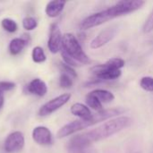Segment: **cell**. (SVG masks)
<instances>
[{"label": "cell", "mask_w": 153, "mask_h": 153, "mask_svg": "<svg viewBox=\"0 0 153 153\" xmlns=\"http://www.w3.org/2000/svg\"><path fill=\"white\" fill-rule=\"evenodd\" d=\"M140 86L147 91H153V78L150 76H145L142 78L140 82Z\"/></svg>", "instance_id": "22"}, {"label": "cell", "mask_w": 153, "mask_h": 153, "mask_svg": "<svg viewBox=\"0 0 153 153\" xmlns=\"http://www.w3.org/2000/svg\"><path fill=\"white\" fill-rule=\"evenodd\" d=\"M27 41L23 38H15L13 39L9 44V51L12 55H18L22 52L24 47L27 45Z\"/></svg>", "instance_id": "14"}, {"label": "cell", "mask_w": 153, "mask_h": 153, "mask_svg": "<svg viewBox=\"0 0 153 153\" xmlns=\"http://www.w3.org/2000/svg\"><path fill=\"white\" fill-rule=\"evenodd\" d=\"M71 113L82 120H89L92 117V114L90 110V108L82 104V103H75L71 107Z\"/></svg>", "instance_id": "13"}, {"label": "cell", "mask_w": 153, "mask_h": 153, "mask_svg": "<svg viewBox=\"0 0 153 153\" xmlns=\"http://www.w3.org/2000/svg\"><path fill=\"white\" fill-rule=\"evenodd\" d=\"M153 30V9L152 13H150L149 17L145 21V23L143 25V31L145 33H149Z\"/></svg>", "instance_id": "23"}, {"label": "cell", "mask_w": 153, "mask_h": 153, "mask_svg": "<svg viewBox=\"0 0 153 153\" xmlns=\"http://www.w3.org/2000/svg\"><path fill=\"white\" fill-rule=\"evenodd\" d=\"M33 141L39 145H50L53 143V136L49 129L46 126H37L32 131Z\"/></svg>", "instance_id": "10"}, {"label": "cell", "mask_w": 153, "mask_h": 153, "mask_svg": "<svg viewBox=\"0 0 153 153\" xmlns=\"http://www.w3.org/2000/svg\"><path fill=\"white\" fill-rule=\"evenodd\" d=\"M105 65L108 67L113 68V69H118L120 70L121 68H123L125 66V61L122 58L119 57H115V58H111L109 59L107 63H105Z\"/></svg>", "instance_id": "20"}, {"label": "cell", "mask_w": 153, "mask_h": 153, "mask_svg": "<svg viewBox=\"0 0 153 153\" xmlns=\"http://www.w3.org/2000/svg\"><path fill=\"white\" fill-rule=\"evenodd\" d=\"M91 71L100 80H106V81L110 80L111 81V80H116L121 76V71L120 70L108 67L105 64L95 65L91 69Z\"/></svg>", "instance_id": "8"}, {"label": "cell", "mask_w": 153, "mask_h": 153, "mask_svg": "<svg viewBox=\"0 0 153 153\" xmlns=\"http://www.w3.org/2000/svg\"><path fill=\"white\" fill-rule=\"evenodd\" d=\"M132 125V119L128 117H120L106 122L99 127L89 132L78 134L72 138L69 147L71 150L82 149L95 142L107 139L120 131L129 127Z\"/></svg>", "instance_id": "1"}, {"label": "cell", "mask_w": 153, "mask_h": 153, "mask_svg": "<svg viewBox=\"0 0 153 153\" xmlns=\"http://www.w3.org/2000/svg\"><path fill=\"white\" fill-rule=\"evenodd\" d=\"M27 91L31 94H35L39 97H43L48 91V86L44 81L36 78L29 83V85L27 86Z\"/></svg>", "instance_id": "11"}, {"label": "cell", "mask_w": 153, "mask_h": 153, "mask_svg": "<svg viewBox=\"0 0 153 153\" xmlns=\"http://www.w3.org/2000/svg\"><path fill=\"white\" fill-rule=\"evenodd\" d=\"M117 26H111L101 30L91 42V48L93 49L100 48L106 44H108L110 40L114 39L116 34L117 33Z\"/></svg>", "instance_id": "6"}, {"label": "cell", "mask_w": 153, "mask_h": 153, "mask_svg": "<svg viewBox=\"0 0 153 153\" xmlns=\"http://www.w3.org/2000/svg\"><path fill=\"white\" fill-rule=\"evenodd\" d=\"M86 103L92 109L99 111V112L102 111V103L92 92H90L86 96Z\"/></svg>", "instance_id": "16"}, {"label": "cell", "mask_w": 153, "mask_h": 153, "mask_svg": "<svg viewBox=\"0 0 153 153\" xmlns=\"http://www.w3.org/2000/svg\"><path fill=\"white\" fill-rule=\"evenodd\" d=\"M15 87V83L12 82H0V91H8Z\"/></svg>", "instance_id": "25"}, {"label": "cell", "mask_w": 153, "mask_h": 153, "mask_svg": "<svg viewBox=\"0 0 153 153\" xmlns=\"http://www.w3.org/2000/svg\"><path fill=\"white\" fill-rule=\"evenodd\" d=\"M63 36L59 26L56 23H53L50 26V33L48 41V47L51 53L56 54L62 48Z\"/></svg>", "instance_id": "9"}, {"label": "cell", "mask_w": 153, "mask_h": 153, "mask_svg": "<svg viewBox=\"0 0 153 153\" xmlns=\"http://www.w3.org/2000/svg\"><path fill=\"white\" fill-rule=\"evenodd\" d=\"M1 25L4 30H5L8 32H15L18 29V25L15 22V21L10 19V18H4L1 22Z\"/></svg>", "instance_id": "18"}, {"label": "cell", "mask_w": 153, "mask_h": 153, "mask_svg": "<svg viewBox=\"0 0 153 153\" xmlns=\"http://www.w3.org/2000/svg\"><path fill=\"white\" fill-rule=\"evenodd\" d=\"M65 5V1H61V0L50 1L46 5V9H45L46 14L48 17L55 18L61 13V12L64 10Z\"/></svg>", "instance_id": "12"}, {"label": "cell", "mask_w": 153, "mask_h": 153, "mask_svg": "<svg viewBox=\"0 0 153 153\" xmlns=\"http://www.w3.org/2000/svg\"><path fill=\"white\" fill-rule=\"evenodd\" d=\"M123 112H125V109L117 108H110L102 110L100 112H98L96 115H93L92 117L89 120H75L71 123L66 124L58 132H57V138H64L66 136H69L71 134H74L82 129H85L87 127H90L91 126H94L98 123H100L102 121H105L108 118L114 117L117 115H121Z\"/></svg>", "instance_id": "3"}, {"label": "cell", "mask_w": 153, "mask_h": 153, "mask_svg": "<svg viewBox=\"0 0 153 153\" xmlns=\"http://www.w3.org/2000/svg\"><path fill=\"white\" fill-rule=\"evenodd\" d=\"M145 4L143 0H123L117 2L115 5L93 13L86 17L81 23V28L82 30L91 29L93 27L101 25L108 21H110L114 18L128 14L134 11L139 10Z\"/></svg>", "instance_id": "2"}, {"label": "cell", "mask_w": 153, "mask_h": 153, "mask_svg": "<svg viewBox=\"0 0 153 153\" xmlns=\"http://www.w3.org/2000/svg\"><path fill=\"white\" fill-rule=\"evenodd\" d=\"M38 26V22L34 17L27 16L22 20V27L26 30H32Z\"/></svg>", "instance_id": "19"}, {"label": "cell", "mask_w": 153, "mask_h": 153, "mask_svg": "<svg viewBox=\"0 0 153 153\" xmlns=\"http://www.w3.org/2000/svg\"><path fill=\"white\" fill-rule=\"evenodd\" d=\"M59 84L62 88L69 89L73 86V79L66 74H62L59 78Z\"/></svg>", "instance_id": "21"}, {"label": "cell", "mask_w": 153, "mask_h": 153, "mask_svg": "<svg viewBox=\"0 0 153 153\" xmlns=\"http://www.w3.org/2000/svg\"><path fill=\"white\" fill-rule=\"evenodd\" d=\"M100 100V102L102 103H108V102H110L112 100H114L115 99V96L112 92L108 91H106V90H101V89H98V90H95L93 91H91Z\"/></svg>", "instance_id": "15"}, {"label": "cell", "mask_w": 153, "mask_h": 153, "mask_svg": "<svg viewBox=\"0 0 153 153\" xmlns=\"http://www.w3.org/2000/svg\"><path fill=\"white\" fill-rule=\"evenodd\" d=\"M25 143V139L22 133L15 131L11 133L4 141V150L6 152L13 153L21 151Z\"/></svg>", "instance_id": "7"}, {"label": "cell", "mask_w": 153, "mask_h": 153, "mask_svg": "<svg viewBox=\"0 0 153 153\" xmlns=\"http://www.w3.org/2000/svg\"><path fill=\"white\" fill-rule=\"evenodd\" d=\"M71 99V94L65 93L60 96H57L51 100L45 103L39 110V115L40 117H47L55 111L58 110L60 108H62L64 105H65Z\"/></svg>", "instance_id": "5"}, {"label": "cell", "mask_w": 153, "mask_h": 153, "mask_svg": "<svg viewBox=\"0 0 153 153\" xmlns=\"http://www.w3.org/2000/svg\"><path fill=\"white\" fill-rule=\"evenodd\" d=\"M62 51L72 57L80 65H86L91 62L89 56L84 53L76 37L72 33H65L62 39Z\"/></svg>", "instance_id": "4"}, {"label": "cell", "mask_w": 153, "mask_h": 153, "mask_svg": "<svg viewBox=\"0 0 153 153\" xmlns=\"http://www.w3.org/2000/svg\"><path fill=\"white\" fill-rule=\"evenodd\" d=\"M31 57H32V60L33 62L37 63V64H39V63H43L46 61L47 59V56H46V54L43 50L42 48L40 47H35L32 50V53H31Z\"/></svg>", "instance_id": "17"}, {"label": "cell", "mask_w": 153, "mask_h": 153, "mask_svg": "<svg viewBox=\"0 0 153 153\" xmlns=\"http://www.w3.org/2000/svg\"><path fill=\"white\" fill-rule=\"evenodd\" d=\"M4 93L2 91H0V109L3 108L4 106Z\"/></svg>", "instance_id": "26"}, {"label": "cell", "mask_w": 153, "mask_h": 153, "mask_svg": "<svg viewBox=\"0 0 153 153\" xmlns=\"http://www.w3.org/2000/svg\"><path fill=\"white\" fill-rule=\"evenodd\" d=\"M60 65H61V68H62L64 74H68L72 78H76L77 77V74H76V72L74 71V69L72 66H70V65H66L65 63H61Z\"/></svg>", "instance_id": "24"}]
</instances>
